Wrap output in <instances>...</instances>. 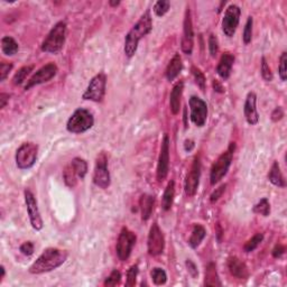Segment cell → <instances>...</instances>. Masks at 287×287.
Instances as JSON below:
<instances>
[{"label":"cell","mask_w":287,"mask_h":287,"mask_svg":"<svg viewBox=\"0 0 287 287\" xmlns=\"http://www.w3.org/2000/svg\"><path fill=\"white\" fill-rule=\"evenodd\" d=\"M153 30V20L150 10H146L139 20L134 25L132 30L128 31V34L125 37V46H123V52L127 58H133L135 53L137 52L138 44L140 40L145 36H147Z\"/></svg>","instance_id":"obj_1"},{"label":"cell","mask_w":287,"mask_h":287,"mask_svg":"<svg viewBox=\"0 0 287 287\" xmlns=\"http://www.w3.org/2000/svg\"><path fill=\"white\" fill-rule=\"evenodd\" d=\"M67 259V253L64 250L58 249V248H47L45 249L40 257L34 261L30 266V274L40 275L44 272H49L55 271L56 268L61 267Z\"/></svg>","instance_id":"obj_2"},{"label":"cell","mask_w":287,"mask_h":287,"mask_svg":"<svg viewBox=\"0 0 287 287\" xmlns=\"http://www.w3.org/2000/svg\"><path fill=\"white\" fill-rule=\"evenodd\" d=\"M66 40V24L64 22H59L54 25L49 31L47 37L42 43L41 49L49 54H56L61 52Z\"/></svg>","instance_id":"obj_3"},{"label":"cell","mask_w":287,"mask_h":287,"mask_svg":"<svg viewBox=\"0 0 287 287\" xmlns=\"http://www.w3.org/2000/svg\"><path fill=\"white\" fill-rule=\"evenodd\" d=\"M235 150H236V144L230 143L228 150L219 156L217 161L213 163L210 172L211 185H215V184H218L223 177L227 175V173H228L230 168V165H231Z\"/></svg>","instance_id":"obj_4"},{"label":"cell","mask_w":287,"mask_h":287,"mask_svg":"<svg viewBox=\"0 0 287 287\" xmlns=\"http://www.w3.org/2000/svg\"><path fill=\"white\" fill-rule=\"evenodd\" d=\"M94 125V118L87 109L79 108L72 113L66 123V129L72 134H83Z\"/></svg>","instance_id":"obj_5"},{"label":"cell","mask_w":287,"mask_h":287,"mask_svg":"<svg viewBox=\"0 0 287 287\" xmlns=\"http://www.w3.org/2000/svg\"><path fill=\"white\" fill-rule=\"evenodd\" d=\"M106 87H107V76L105 73H99L92 77L90 83L82 95L83 100L93 102H101L106 94Z\"/></svg>","instance_id":"obj_6"},{"label":"cell","mask_w":287,"mask_h":287,"mask_svg":"<svg viewBox=\"0 0 287 287\" xmlns=\"http://www.w3.org/2000/svg\"><path fill=\"white\" fill-rule=\"evenodd\" d=\"M38 146L34 143H24L16 151V165L19 169L31 168L36 163Z\"/></svg>","instance_id":"obj_7"},{"label":"cell","mask_w":287,"mask_h":287,"mask_svg":"<svg viewBox=\"0 0 287 287\" xmlns=\"http://www.w3.org/2000/svg\"><path fill=\"white\" fill-rule=\"evenodd\" d=\"M137 242V237L128 228L123 227L119 233L118 242H117L116 251L117 256L121 261H126L130 257L133 248Z\"/></svg>","instance_id":"obj_8"},{"label":"cell","mask_w":287,"mask_h":287,"mask_svg":"<svg viewBox=\"0 0 287 287\" xmlns=\"http://www.w3.org/2000/svg\"><path fill=\"white\" fill-rule=\"evenodd\" d=\"M93 183L100 189H108L110 186L111 179L108 169V158L106 153L99 154L95 159V167L93 173Z\"/></svg>","instance_id":"obj_9"},{"label":"cell","mask_w":287,"mask_h":287,"mask_svg":"<svg viewBox=\"0 0 287 287\" xmlns=\"http://www.w3.org/2000/svg\"><path fill=\"white\" fill-rule=\"evenodd\" d=\"M240 16H242V9L239 8V6L232 3L227 8L222 19V31L227 37L230 38L236 34L237 28L239 26Z\"/></svg>","instance_id":"obj_10"},{"label":"cell","mask_w":287,"mask_h":287,"mask_svg":"<svg viewBox=\"0 0 287 287\" xmlns=\"http://www.w3.org/2000/svg\"><path fill=\"white\" fill-rule=\"evenodd\" d=\"M24 196H25V203H26V207H27V213H28V217H30V225L35 230L40 231V230L43 229L44 222H43V219L41 217V212H40V209H38L37 200L35 199L34 194L27 189L24 191Z\"/></svg>","instance_id":"obj_11"},{"label":"cell","mask_w":287,"mask_h":287,"mask_svg":"<svg viewBox=\"0 0 287 287\" xmlns=\"http://www.w3.org/2000/svg\"><path fill=\"white\" fill-rule=\"evenodd\" d=\"M58 66H56L54 63H48V64L42 66L41 69L37 70L36 72L33 74V76L27 81V84L25 86V91L30 90V89L34 88L35 86H40V84L48 82L49 80H52L53 77L58 74Z\"/></svg>","instance_id":"obj_12"},{"label":"cell","mask_w":287,"mask_h":287,"mask_svg":"<svg viewBox=\"0 0 287 287\" xmlns=\"http://www.w3.org/2000/svg\"><path fill=\"white\" fill-rule=\"evenodd\" d=\"M191 109V121L196 127H203L208 118V106L201 98L192 95L189 101Z\"/></svg>","instance_id":"obj_13"},{"label":"cell","mask_w":287,"mask_h":287,"mask_svg":"<svg viewBox=\"0 0 287 287\" xmlns=\"http://www.w3.org/2000/svg\"><path fill=\"white\" fill-rule=\"evenodd\" d=\"M201 177V161L200 156H196L194 158L192 167L190 172L187 173L185 183H184V190L187 196H194L197 192V187L200 184Z\"/></svg>","instance_id":"obj_14"},{"label":"cell","mask_w":287,"mask_h":287,"mask_svg":"<svg viewBox=\"0 0 287 287\" xmlns=\"http://www.w3.org/2000/svg\"><path fill=\"white\" fill-rule=\"evenodd\" d=\"M148 254L151 256H159L163 254L165 248V239L163 235L162 230L159 229L157 223H154L151 227L150 235H148V242H147Z\"/></svg>","instance_id":"obj_15"},{"label":"cell","mask_w":287,"mask_h":287,"mask_svg":"<svg viewBox=\"0 0 287 287\" xmlns=\"http://www.w3.org/2000/svg\"><path fill=\"white\" fill-rule=\"evenodd\" d=\"M169 171V138L168 135L165 134L163 138L162 146H161V153H159L158 164H157V176L158 182H163L168 175Z\"/></svg>","instance_id":"obj_16"},{"label":"cell","mask_w":287,"mask_h":287,"mask_svg":"<svg viewBox=\"0 0 287 287\" xmlns=\"http://www.w3.org/2000/svg\"><path fill=\"white\" fill-rule=\"evenodd\" d=\"M194 46V33H193V25L192 18H191V12L190 8L187 7L185 12V17H184V24H183V37L181 47L182 51L187 55H191L193 52Z\"/></svg>","instance_id":"obj_17"},{"label":"cell","mask_w":287,"mask_h":287,"mask_svg":"<svg viewBox=\"0 0 287 287\" xmlns=\"http://www.w3.org/2000/svg\"><path fill=\"white\" fill-rule=\"evenodd\" d=\"M256 104H257L256 93H255V92H249V93L247 94L246 101H244L243 113L247 122L251 126L257 125L258 121H259V113L257 111Z\"/></svg>","instance_id":"obj_18"},{"label":"cell","mask_w":287,"mask_h":287,"mask_svg":"<svg viewBox=\"0 0 287 287\" xmlns=\"http://www.w3.org/2000/svg\"><path fill=\"white\" fill-rule=\"evenodd\" d=\"M233 63H235V55L229 52L223 53L217 66V73L222 80H228L230 77Z\"/></svg>","instance_id":"obj_19"},{"label":"cell","mask_w":287,"mask_h":287,"mask_svg":"<svg viewBox=\"0 0 287 287\" xmlns=\"http://www.w3.org/2000/svg\"><path fill=\"white\" fill-rule=\"evenodd\" d=\"M228 269L233 277L238 279H246L249 276L247 265L240 260L238 257H230L228 259Z\"/></svg>","instance_id":"obj_20"},{"label":"cell","mask_w":287,"mask_h":287,"mask_svg":"<svg viewBox=\"0 0 287 287\" xmlns=\"http://www.w3.org/2000/svg\"><path fill=\"white\" fill-rule=\"evenodd\" d=\"M183 90H184V83L182 81L177 82L175 86L173 87L171 95H169V107H171V111L173 115H177V113L180 112L181 99H182Z\"/></svg>","instance_id":"obj_21"},{"label":"cell","mask_w":287,"mask_h":287,"mask_svg":"<svg viewBox=\"0 0 287 287\" xmlns=\"http://www.w3.org/2000/svg\"><path fill=\"white\" fill-rule=\"evenodd\" d=\"M155 197L151 194L144 193L139 199V209L141 213V220L147 221L153 213Z\"/></svg>","instance_id":"obj_22"},{"label":"cell","mask_w":287,"mask_h":287,"mask_svg":"<svg viewBox=\"0 0 287 287\" xmlns=\"http://www.w3.org/2000/svg\"><path fill=\"white\" fill-rule=\"evenodd\" d=\"M183 63L180 54H176L173 56V59L169 61L167 67H166V79L168 81H174L180 73L182 72Z\"/></svg>","instance_id":"obj_23"},{"label":"cell","mask_w":287,"mask_h":287,"mask_svg":"<svg viewBox=\"0 0 287 287\" xmlns=\"http://www.w3.org/2000/svg\"><path fill=\"white\" fill-rule=\"evenodd\" d=\"M204 285L205 286H212L217 287L221 286L220 278H219L218 272H217V265L214 263H210L207 268H205V279H204Z\"/></svg>","instance_id":"obj_24"},{"label":"cell","mask_w":287,"mask_h":287,"mask_svg":"<svg viewBox=\"0 0 287 287\" xmlns=\"http://www.w3.org/2000/svg\"><path fill=\"white\" fill-rule=\"evenodd\" d=\"M268 180H269V182H271L272 185H275V186H278V187L286 186L284 176H283V174H282V171H281V167H279L278 162L275 161L274 163H272L271 171H269V173H268Z\"/></svg>","instance_id":"obj_25"},{"label":"cell","mask_w":287,"mask_h":287,"mask_svg":"<svg viewBox=\"0 0 287 287\" xmlns=\"http://www.w3.org/2000/svg\"><path fill=\"white\" fill-rule=\"evenodd\" d=\"M174 196H175V182L174 181H169L167 186L164 191V194H163L162 199V208L164 211L171 210L173 202H174Z\"/></svg>","instance_id":"obj_26"},{"label":"cell","mask_w":287,"mask_h":287,"mask_svg":"<svg viewBox=\"0 0 287 287\" xmlns=\"http://www.w3.org/2000/svg\"><path fill=\"white\" fill-rule=\"evenodd\" d=\"M205 235H207V232H205L204 227H202L201 225H194L192 235H191L189 239L190 247L192 248V249H196V248L201 244V242H203V239L205 238Z\"/></svg>","instance_id":"obj_27"},{"label":"cell","mask_w":287,"mask_h":287,"mask_svg":"<svg viewBox=\"0 0 287 287\" xmlns=\"http://www.w3.org/2000/svg\"><path fill=\"white\" fill-rule=\"evenodd\" d=\"M19 46L17 44V42L10 36H5L1 40V51L7 56H13L17 54L18 52Z\"/></svg>","instance_id":"obj_28"},{"label":"cell","mask_w":287,"mask_h":287,"mask_svg":"<svg viewBox=\"0 0 287 287\" xmlns=\"http://www.w3.org/2000/svg\"><path fill=\"white\" fill-rule=\"evenodd\" d=\"M71 166H72L74 172H76V174L80 180H83L86 177L88 173V163L83 158H73L72 162H71Z\"/></svg>","instance_id":"obj_29"},{"label":"cell","mask_w":287,"mask_h":287,"mask_svg":"<svg viewBox=\"0 0 287 287\" xmlns=\"http://www.w3.org/2000/svg\"><path fill=\"white\" fill-rule=\"evenodd\" d=\"M63 179H64V182L66 185L71 187V189H73V187L76 186L79 177H77V175L76 174V172H74V169L72 166H71V164L65 166L64 171H63Z\"/></svg>","instance_id":"obj_30"},{"label":"cell","mask_w":287,"mask_h":287,"mask_svg":"<svg viewBox=\"0 0 287 287\" xmlns=\"http://www.w3.org/2000/svg\"><path fill=\"white\" fill-rule=\"evenodd\" d=\"M34 70V66L33 65H27V66H23L20 67V69L17 71L15 73V76L13 77V83L15 84V86H20L25 80H26V77L28 74H30L31 71Z\"/></svg>","instance_id":"obj_31"},{"label":"cell","mask_w":287,"mask_h":287,"mask_svg":"<svg viewBox=\"0 0 287 287\" xmlns=\"http://www.w3.org/2000/svg\"><path fill=\"white\" fill-rule=\"evenodd\" d=\"M264 240V235L263 233H256L254 237H251V238L248 240V242L244 243L243 246V251L244 253H251V251H254L255 249H257L258 246L263 242Z\"/></svg>","instance_id":"obj_32"},{"label":"cell","mask_w":287,"mask_h":287,"mask_svg":"<svg viewBox=\"0 0 287 287\" xmlns=\"http://www.w3.org/2000/svg\"><path fill=\"white\" fill-rule=\"evenodd\" d=\"M151 277L153 279L155 285H164L167 282V275H166V272L164 269L155 267L151 269Z\"/></svg>","instance_id":"obj_33"},{"label":"cell","mask_w":287,"mask_h":287,"mask_svg":"<svg viewBox=\"0 0 287 287\" xmlns=\"http://www.w3.org/2000/svg\"><path fill=\"white\" fill-rule=\"evenodd\" d=\"M254 213L260 214L263 217H268L271 214V204H269V201L264 197L261 199L258 203L253 208Z\"/></svg>","instance_id":"obj_34"},{"label":"cell","mask_w":287,"mask_h":287,"mask_svg":"<svg viewBox=\"0 0 287 287\" xmlns=\"http://www.w3.org/2000/svg\"><path fill=\"white\" fill-rule=\"evenodd\" d=\"M191 72H192L194 76V81H196V86L201 89V91H205V87H207V79L203 72L196 66L191 67Z\"/></svg>","instance_id":"obj_35"},{"label":"cell","mask_w":287,"mask_h":287,"mask_svg":"<svg viewBox=\"0 0 287 287\" xmlns=\"http://www.w3.org/2000/svg\"><path fill=\"white\" fill-rule=\"evenodd\" d=\"M253 27H254V18L251 16L248 17L246 26H244L243 30V35H242V40L243 43L248 45L251 43V40H253Z\"/></svg>","instance_id":"obj_36"},{"label":"cell","mask_w":287,"mask_h":287,"mask_svg":"<svg viewBox=\"0 0 287 287\" xmlns=\"http://www.w3.org/2000/svg\"><path fill=\"white\" fill-rule=\"evenodd\" d=\"M169 7H171V2L167 1V0H159L154 6L155 15L157 17H163L168 13Z\"/></svg>","instance_id":"obj_37"},{"label":"cell","mask_w":287,"mask_h":287,"mask_svg":"<svg viewBox=\"0 0 287 287\" xmlns=\"http://www.w3.org/2000/svg\"><path fill=\"white\" fill-rule=\"evenodd\" d=\"M278 74L282 81H286L287 79V53L283 52L279 59V67Z\"/></svg>","instance_id":"obj_38"},{"label":"cell","mask_w":287,"mask_h":287,"mask_svg":"<svg viewBox=\"0 0 287 287\" xmlns=\"http://www.w3.org/2000/svg\"><path fill=\"white\" fill-rule=\"evenodd\" d=\"M137 276H138V266L137 265H133L132 267L128 269V272H127L126 286L127 287L135 286V284H136Z\"/></svg>","instance_id":"obj_39"},{"label":"cell","mask_w":287,"mask_h":287,"mask_svg":"<svg viewBox=\"0 0 287 287\" xmlns=\"http://www.w3.org/2000/svg\"><path fill=\"white\" fill-rule=\"evenodd\" d=\"M120 281H121V274H120L119 271H115L111 272V274L109 275V277L106 278V281L104 283L105 286H116L118 285Z\"/></svg>","instance_id":"obj_40"},{"label":"cell","mask_w":287,"mask_h":287,"mask_svg":"<svg viewBox=\"0 0 287 287\" xmlns=\"http://www.w3.org/2000/svg\"><path fill=\"white\" fill-rule=\"evenodd\" d=\"M261 76L267 82H271V81H272V77H274L271 67H269L265 58H261Z\"/></svg>","instance_id":"obj_41"},{"label":"cell","mask_w":287,"mask_h":287,"mask_svg":"<svg viewBox=\"0 0 287 287\" xmlns=\"http://www.w3.org/2000/svg\"><path fill=\"white\" fill-rule=\"evenodd\" d=\"M209 51H210V55L212 58H215L219 52V42L215 35L211 34L209 37Z\"/></svg>","instance_id":"obj_42"},{"label":"cell","mask_w":287,"mask_h":287,"mask_svg":"<svg viewBox=\"0 0 287 287\" xmlns=\"http://www.w3.org/2000/svg\"><path fill=\"white\" fill-rule=\"evenodd\" d=\"M13 63H7V62H2L0 64V81H5L7 79V76H9V72L13 70Z\"/></svg>","instance_id":"obj_43"},{"label":"cell","mask_w":287,"mask_h":287,"mask_svg":"<svg viewBox=\"0 0 287 287\" xmlns=\"http://www.w3.org/2000/svg\"><path fill=\"white\" fill-rule=\"evenodd\" d=\"M19 250L25 256H31L34 254V244L30 242H26L23 244H20Z\"/></svg>","instance_id":"obj_44"},{"label":"cell","mask_w":287,"mask_h":287,"mask_svg":"<svg viewBox=\"0 0 287 287\" xmlns=\"http://www.w3.org/2000/svg\"><path fill=\"white\" fill-rule=\"evenodd\" d=\"M226 187H227L226 184H222L221 186H219L218 189H215L213 191V193H212L210 196V201L212 202V203H214V202H217L219 199H220V197L222 196V194L225 193Z\"/></svg>","instance_id":"obj_45"},{"label":"cell","mask_w":287,"mask_h":287,"mask_svg":"<svg viewBox=\"0 0 287 287\" xmlns=\"http://www.w3.org/2000/svg\"><path fill=\"white\" fill-rule=\"evenodd\" d=\"M185 266L187 268V272H189V274L192 276L193 278H197V276H199V271H197L196 265L194 264L191 259H187L185 261Z\"/></svg>","instance_id":"obj_46"},{"label":"cell","mask_w":287,"mask_h":287,"mask_svg":"<svg viewBox=\"0 0 287 287\" xmlns=\"http://www.w3.org/2000/svg\"><path fill=\"white\" fill-rule=\"evenodd\" d=\"M284 117V110H283L282 107H277L274 109V111L272 112V120L274 122H277L279 120L283 119Z\"/></svg>","instance_id":"obj_47"},{"label":"cell","mask_w":287,"mask_h":287,"mask_svg":"<svg viewBox=\"0 0 287 287\" xmlns=\"http://www.w3.org/2000/svg\"><path fill=\"white\" fill-rule=\"evenodd\" d=\"M284 253H285V247L281 243H277L275 246L274 249H272V257L279 258V257H282V255Z\"/></svg>","instance_id":"obj_48"},{"label":"cell","mask_w":287,"mask_h":287,"mask_svg":"<svg viewBox=\"0 0 287 287\" xmlns=\"http://www.w3.org/2000/svg\"><path fill=\"white\" fill-rule=\"evenodd\" d=\"M9 98H10V95L8 94V93H2L0 94V109H3L6 107V105H7V102L9 101Z\"/></svg>","instance_id":"obj_49"},{"label":"cell","mask_w":287,"mask_h":287,"mask_svg":"<svg viewBox=\"0 0 287 287\" xmlns=\"http://www.w3.org/2000/svg\"><path fill=\"white\" fill-rule=\"evenodd\" d=\"M212 87H213L214 91L219 92V93H223V92H225V90H223V87L221 86V83L219 82L218 80H213V81H212Z\"/></svg>","instance_id":"obj_50"},{"label":"cell","mask_w":287,"mask_h":287,"mask_svg":"<svg viewBox=\"0 0 287 287\" xmlns=\"http://www.w3.org/2000/svg\"><path fill=\"white\" fill-rule=\"evenodd\" d=\"M194 148V141L191 139H186L184 141V150L186 151H191Z\"/></svg>","instance_id":"obj_51"},{"label":"cell","mask_w":287,"mask_h":287,"mask_svg":"<svg viewBox=\"0 0 287 287\" xmlns=\"http://www.w3.org/2000/svg\"><path fill=\"white\" fill-rule=\"evenodd\" d=\"M0 271H1V276H0V283H1V282H2V279H3V277H5V275H6L5 267H3V266H1V267H0Z\"/></svg>","instance_id":"obj_52"},{"label":"cell","mask_w":287,"mask_h":287,"mask_svg":"<svg viewBox=\"0 0 287 287\" xmlns=\"http://www.w3.org/2000/svg\"><path fill=\"white\" fill-rule=\"evenodd\" d=\"M109 5L111 7H117L120 5V1H112V0H110V1H109Z\"/></svg>","instance_id":"obj_53"}]
</instances>
